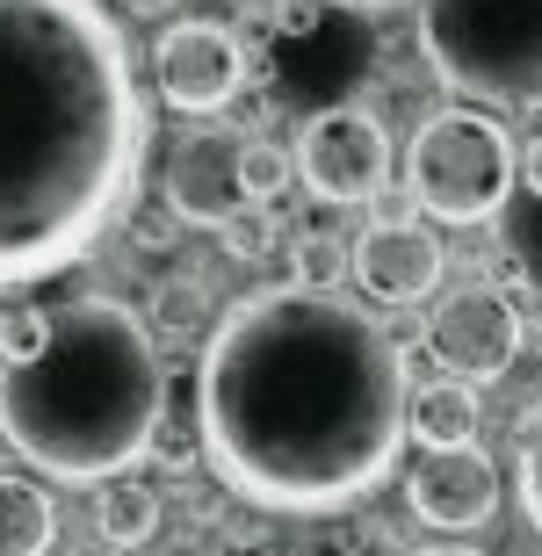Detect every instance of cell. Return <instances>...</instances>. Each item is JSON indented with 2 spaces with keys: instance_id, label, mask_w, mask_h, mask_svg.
Masks as SVG:
<instances>
[{
  "instance_id": "1",
  "label": "cell",
  "mask_w": 542,
  "mask_h": 556,
  "mask_svg": "<svg viewBox=\"0 0 542 556\" xmlns=\"http://www.w3.org/2000/svg\"><path fill=\"white\" fill-rule=\"evenodd\" d=\"M405 348L340 289H253L196 369L203 463L261 514H340L405 448Z\"/></svg>"
},
{
  "instance_id": "2",
  "label": "cell",
  "mask_w": 542,
  "mask_h": 556,
  "mask_svg": "<svg viewBox=\"0 0 542 556\" xmlns=\"http://www.w3.org/2000/svg\"><path fill=\"white\" fill-rule=\"evenodd\" d=\"M146 144L152 109L102 0H0V289L87 261Z\"/></svg>"
},
{
  "instance_id": "3",
  "label": "cell",
  "mask_w": 542,
  "mask_h": 556,
  "mask_svg": "<svg viewBox=\"0 0 542 556\" xmlns=\"http://www.w3.org/2000/svg\"><path fill=\"white\" fill-rule=\"evenodd\" d=\"M167 427L160 340L116 296H59L43 348L8 369L0 441L51 484H102L152 455Z\"/></svg>"
},
{
  "instance_id": "4",
  "label": "cell",
  "mask_w": 542,
  "mask_h": 556,
  "mask_svg": "<svg viewBox=\"0 0 542 556\" xmlns=\"http://www.w3.org/2000/svg\"><path fill=\"white\" fill-rule=\"evenodd\" d=\"M419 59L456 102H542V0H419Z\"/></svg>"
},
{
  "instance_id": "5",
  "label": "cell",
  "mask_w": 542,
  "mask_h": 556,
  "mask_svg": "<svg viewBox=\"0 0 542 556\" xmlns=\"http://www.w3.org/2000/svg\"><path fill=\"white\" fill-rule=\"evenodd\" d=\"M514 166H521V144L506 138L500 116H484L478 102H456V109H434L413 130V144H405V195L434 225H484L514 195Z\"/></svg>"
},
{
  "instance_id": "6",
  "label": "cell",
  "mask_w": 542,
  "mask_h": 556,
  "mask_svg": "<svg viewBox=\"0 0 542 556\" xmlns=\"http://www.w3.org/2000/svg\"><path fill=\"white\" fill-rule=\"evenodd\" d=\"M247 144L253 130L231 124H196L167 144V166H160V203L196 231H225L231 217H247L253 188H247Z\"/></svg>"
},
{
  "instance_id": "7",
  "label": "cell",
  "mask_w": 542,
  "mask_h": 556,
  "mask_svg": "<svg viewBox=\"0 0 542 556\" xmlns=\"http://www.w3.org/2000/svg\"><path fill=\"white\" fill-rule=\"evenodd\" d=\"M297 181L312 188L318 203L333 210H355V203H376L391 188V130L376 124L369 109H318L312 124L297 130Z\"/></svg>"
},
{
  "instance_id": "8",
  "label": "cell",
  "mask_w": 542,
  "mask_h": 556,
  "mask_svg": "<svg viewBox=\"0 0 542 556\" xmlns=\"http://www.w3.org/2000/svg\"><path fill=\"white\" fill-rule=\"evenodd\" d=\"M521 340H528V318L492 282L449 289L427 318V354L441 362V376H463V383H500L521 362Z\"/></svg>"
},
{
  "instance_id": "9",
  "label": "cell",
  "mask_w": 542,
  "mask_h": 556,
  "mask_svg": "<svg viewBox=\"0 0 542 556\" xmlns=\"http://www.w3.org/2000/svg\"><path fill=\"white\" fill-rule=\"evenodd\" d=\"M152 80H160V102L174 116H210L247 87V43L231 37L225 22L188 15L152 43Z\"/></svg>"
},
{
  "instance_id": "10",
  "label": "cell",
  "mask_w": 542,
  "mask_h": 556,
  "mask_svg": "<svg viewBox=\"0 0 542 556\" xmlns=\"http://www.w3.org/2000/svg\"><path fill=\"white\" fill-rule=\"evenodd\" d=\"M348 247H355L348 282L383 311L427 304V296L441 289V275H449V253H441V239L427 231V217H376V225H362Z\"/></svg>"
},
{
  "instance_id": "11",
  "label": "cell",
  "mask_w": 542,
  "mask_h": 556,
  "mask_svg": "<svg viewBox=\"0 0 542 556\" xmlns=\"http://www.w3.org/2000/svg\"><path fill=\"white\" fill-rule=\"evenodd\" d=\"M405 506L434 535H478L500 520V463L478 441L470 448H419V463L405 470Z\"/></svg>"
},
{
  "instance_id": "12",
  "label": "cell",
  "mask_w": 542,
  "mask_h": 556,
  "mask_svg": "<svg viewBox=\"0 0 542 556\" xmlns=\"http://www.w3.org/2000/svg\"><path fill=\"white\" fill-rule=\"evenodd\" d=\"M478 433H484L478 383H463V376L413 383V397H405V441H419V448H470Z\"/></svg>"
},
{
  "instance_id": "13",
  "label": "cell",
  "mask_w": 542,
  "mask_h": 556,
  "mask_svg": "<svg viewBox=\"0 0 542 556\" xmlns=\"http://www.w3.org/2000/svg\"><path fill=\"white\" fill-rule=\"evenodd\" d=\"M160 528H167V492L152 484V477L124 470V477H102L94 484V535L109 542V549H146V542H160Z\"/></svg>"
},
{
  "instance_id": "14",
  "label": "cell",
  "mask_w": 542,
  "mask_h": 556,
  "mask_svg": "<svg viewBox=\"0 0 542 556\" xmlns=\"http://www.w3.org/2000/svg\"><path fill=\"white\" fill-rule=\"evenodd\" d=\"M500 247H506V261H514V268L535 282V296H542V138L521 144L514 195H506V210H500Z\"/></svg>"
},
{
  "instance_id": "15",
  "label": "cell",
  "mask_w": 542,
  "mask_h": 556,
  "mask_svg": "<svg viewBox=\"0 0 542 556\" xmlns=\"http://www.w3.org/2000/svg\"><path fill=\"white\" fill-rule=\"evenodd\" d=\"M59 506L29 470H0V556H51Z\"/></svg>"
},
{
  "instance_id": "16",
  "label": "cell",
  "mask_w": 542,
  "mask_h": 556,
  "mask_svg": "<svg viewBox=\"0 0 542 556\" xmlns=\"http://www.w3.org/2000/svg\"><path fill=\"white\" fill-rule=\"evenodd\" d=\"M146 326L160 348H188V340H203L210 332V289L196 275H160L146 296Z\"/></svg>"
},
{
  "instance_id": "17",
  "label": "cell",
  "mask_w": 542,
  "mask_h": 556,
  "mask_svg": "<svg viewBox=\"0 0 542 556\" xmlns=\"http://www.w3.org/2000/svg\"><path fill=\"white\" fill-rule=\"evenodd\" d=\"M348 261H355V247L340 231H297L290 239V282L297 289H340L348 282Z\"/></svg>"
},
{
  "instance_id": "18",
  "label": "cell",
  "mask_w": 542,
  "mask_h": 556,
  "mask_svg": "<svg viewBox=\"0 0 542 556\" xmlns=\"http://www.w3.org/2000/svg\"><path fill=\"white\" fill-rule=\"evenodd\" d=\"M514 477H521V514H528V528H535V542H542V397H535V413L521 419Z\"/></svg>"
},
{
  "instance_id": "19",
  "label": "cell",
  "mask_w": 542,
  "mask_h": 556,
  "mask_svg": "<svg viewBox=\"0 0 542 556\" xmlns=\"http://www.w3.org/2000/svg\"><path fill=\"white\" fill-rule=\"evenodd\" d=\"M43 332H51V304H8L0 311V362L22 369V362L43 348Z\"/></svg>"
},
{
  "instance_id": "20",
  "label": "cell",
  "mask_w": 542,
  "mask_h": 556,
  "mask_svg": "<svg viewBox=\"0 0 542 556\" xmlns=\"http://www.w3.org/2000/svg\"><path fill=\"white\" fill-rule=\"evenodd\" d=\"M304 556H398V549H391V535H383L376 520H326Z\"/></svg>"
},
{
  "instance_id": "21",
  "label": "cell",
  "mask_w": 542,
  "mask_h": 556,
  "mask_svg": "<svg viewBox=\"0 0 542 556\" xmlns=\"http://www.w3.org/2000/svg\"><path fill=\"white\" fill-rule=\"evenodd\" d=\"M290 174H297L290 152H275L268 138H253V144H247V188H253V203H261V210H268L275 195L290 188Z\"/></svg>"
},
{
  "instance_id": "22",
  "label": "cell",
  "mask_w": 542,
  "mask_h": 556,
  "mask_svg": "<svg viewBox=\"0 0 542 556\" xmlns=\"http://www.w3.org/2000/svg\"><path fill=\"white\" fill-rule=\"evenodd\" d=\"M217 239H225L231 261H261V253L275 247V217H268V210H247V217H231Z\"/></svg>"
},
{
  "instance_id": "23",
  "label": "cell",
  "mask_w": 542,
  "mask_h": 556,
  "mask_svg": "<svg viewBox=\"0 0 542 556\" xmlns=\"http://www.w3.org/2000/svg\"><path fill=\"white\" fill-rule=\"evenodd\" d=\"M268 22L282 37H318V22H326V0H268Z\"/></svg>"
},
{
  "instance_id": "24",
  "label": "cell",
  "mask_w": 542,
  "mask_h": 556,
  "mask_svg": "<svg viewBox=\"0 0 542 556\" xmlns=\"http://www.w3.org/2000/svg\"><path fill=\"white\" fill-rule=\"evenodd\" d=\"M130 239H138L146 253H167L174 239H181V217H174L167 203H160V210H138V217H130Z\"/></svg>"
},
{
  "instance_id": "25",
  "label": "cell",
  "mask_w": 542,
  "mask_h": 556,
  "mask_svg": "<svg viewBox=\"0 0 542 556\" xmlns=\"http://www.w3.org/2000/svg\"><path fill=\"white\" fill-rule=\"evenodd\" d=\"M109 8H124V15H138V22H146V15H167L174 0H109Z\"/></svg>"
},
{
  "instance_id": "26",
  "label": "cell",
  "mask_w": 542,
  "mask_h": 556,
  "mask_svg": "<svg viewBox=\"0 0 542 556\" xmlns=\"http://www.w3.org/2000/svg\"><path fill=\"white\" fill-rule=\"evenodd\" d=\"M326 8H355V15H383V8H398V0H326Z\"/></svg>"
},
{
  "instance_id": "27",
  "label": "cell",
  "mask_w": 542,
  "mask_h": 556,
  "mask_svg": "<svg viewBox=\"0 0 542 556\" xmlns=\"http://www.w3.org/2000/svg\"><path fill=\"white\" fill-rule=\"evenodd\" d=\"M59 556H124V549H109V542L94 535V542H73V549H59Z\"/></svg>"
},
{
  "instance_id": "28",
  "label": "cell",
  "mask_w": 542,
  "mask_h": 556,
  "mask_svg": "<svg viewBox=\"0 0 542 556\" xmlns=\"http://www.w3.org/2000/svg\"><path fill=\"white\" fill-rule=\"evenodd\" d=\"M413 556H484V549H456V542H441V549H413Z\"/></svg>"
},
{
  "instance_id": "29",
  "label": "cell",
  "mask_w": 542,
  "mask_h": 556,
  "mask_svg": "<svg viewBox=\"0 0 542 556\" xmlns=\"http://www.w3.org/2000/svg\"><path fill=\"white\" fill-rule=\"evenodd\" d=\"M253 556H304V549H253Z\"/></svg>"
},
{
  "instance_id": "30",
  "label": "cell",
  "mask_w": 542,
  "mask_h": 556,
  "mask_svg": "<svg viewBox=\"0 0 542 556\" xmlns=\"http://www.w3.org/2000/svg\"><path fill=\"white\" fill-rule=\"evenodd\" d=\"M0 397H8V362H0Z\"/></svg>"
}]
</instances>
